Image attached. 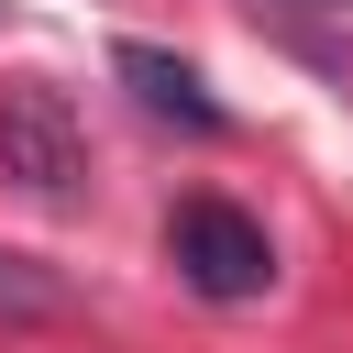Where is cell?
Returning a JSON list of instances; mask_svg holds the SVG:
<instances>
[{
	"mask_svg": "<svg viewBox=\"0 0 353 353\" xmlns=\"http://www.w3.org/2000/svg\"><path fill=\"white\" fill-rule=\"evenodd\" d=\"M165 254H176V276H188L199 298H265V287H276V243H265V221L232 210V199H176Z\"/></svg>",
	"mask_w": 353,
	"mask_h": 353,
	"instance_id": "cell-1",
	"label": "cell"
},
{
	"mask_svg": "<svg viewBox=\"0 0 353 353\" xmlns=\"http://www.w3.org/2000/svg\"><path fill=\"white\" fill-rule=\"evenodd\" d=\"M0 176L22 199H44V210H77L88 199V132L66 121L55 88H11L0 99Z\"/></svg>",
	"mask_w": 353,
	"mask_h": 353,
	"instance_id": "cell-2",
	"label": "cell"
},
{
	"mask_svg": "<svg viewBox=\"0 0 353 353\" xmlns=\"http://www.w3.org/2000/svg\"><path fill=\"white\" fill-rule=\"evenodd\" d=\"M110 66H121V88H132L143 110H165V121H188V132H221V99L199 88L188 55H165V44H121Z\"/></svg>",
	"mask_w": 353,
	"mask_h": 353,
	"instance_id": "cell-3",
	"label": "cell"
},
{
	"mask_svg": "<svg viewBox=\"0 0 353 353\" xmlns=\"http://www.w3.org/2000/svg\"><path fill=\"white\" fill-rule=\"evenodd\" d=\"M0 320H66V276L33 254H0Z\"/></svg>",
	"mask_w": 353,
	"mask_h": 353,
	"instance_id": "cell-4",
	"label": "cell"
}]
</instances>
